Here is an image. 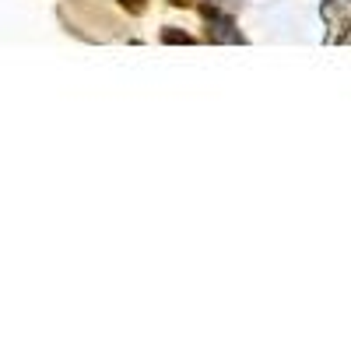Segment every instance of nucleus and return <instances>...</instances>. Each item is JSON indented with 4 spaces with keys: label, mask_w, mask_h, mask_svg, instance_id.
Listing matches in <instances>:
<instances>
[{
    "label": "nucleus",
    "mask_w": 351,
    "mask_h": 351,
    "mask_svg": "<svg viewBox=\"0 0 351 351\" xmlns=\"http://www.w3.org/2000/svg\"><path fill=\"white\" fill-rule=\"evenodd\" d=\"M319 14H324V25L330 28V43H341L344 32L351 28V0H324Z\"/></svg>",
    "instance_id": "1"
},
{
    "label": "nucleus",
    "mask_w": 351,
    "mask_h": 351,
    "mask_svg": "<svg viewBox=\"0 0 351 351\" xmlns=\"http://www.w3.org/2000/svg\"><path fill=\"white\" fill-rule=\"evenodd\" d=\"M162 43H169V46H186V43H193L186 32H180V28H162Z\"/></svg>",
    "instance_id": "2"
},
{
    "label": "nucleus",
    "mask_w": 351,
    "mask_h": 351,
    "mask_svg": "<svg viewBox=\"0 0 351 351\" xmlns=\"http://www.w3.org/2000/svg\"><path fill=\"white\" fill-rule=\"evenodd\" d=\"M127 14H144V8H148V0H116Z\"/></svg>",
    "instance_id": "3"
},
{
    "label": "nucleus",
    "mask_w": 351,
    "mask_h": 351,
    "mask_svg": "<svg viewBox=\"0 0 351 351\" xmlns=\"http://www.w3.org/2000/svg\"><path fill=\"white\" fill-rule=\"evenodd\" d=\"M172 8H193V0H169Z\"/></svg>",
    "instance_id": "4"
}]
</instances>
